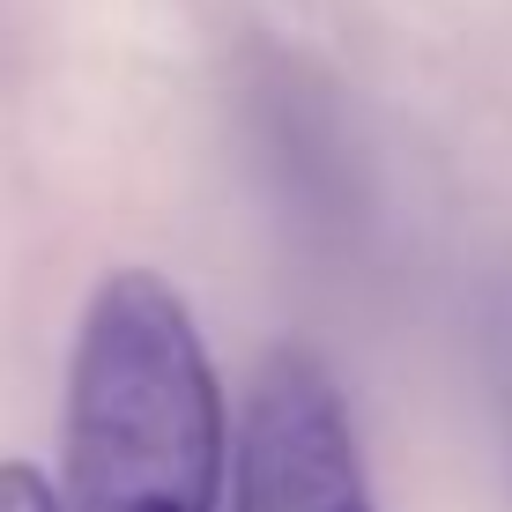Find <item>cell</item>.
<instances>
[{"mask_svg": "<svg viewBox=\"0 0 512 512\" xmlns=\"http://www.w3.org/2000/svg\"><path fill=\"white\" fill-rule=\"evenodd\" d=\"M223 453V379L193 305L156 268H112L82 305L67 364L60 512H216Z\"/></svg>", "mask_w": 512, "mask_h": 512, "instance_id": "cell-1", "label": "cell"}, {"mask_svg": "<svg viewBox=\"0 0 512 512\" xmlns=\"http://www.w3.org/2000/svg\"><path fill=\"white\" fill-rule=\"evenodd\" d=\"M231 512H379L349 401L312 349H268L245 386V423L223 453Z\"/></svg>", "mask_w": 512, "mask_h": 512, "instance_id": "cell-2", "label": "cell"}, {"mask_svg": "<svg viewBox=\"0 0 512 512\" xmlns=\"http://www.w3.org/2000/svg\"><path fill=\"white\" fill-rule=\"evenodd\" d=\"M0 512H60V490H52L45 468L0 461Z\"/></svg>", "mask_w": 512, "mask_h": 512, "instance_id": "cell-3", "label": "cell"}]
</instances>
